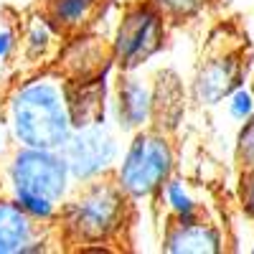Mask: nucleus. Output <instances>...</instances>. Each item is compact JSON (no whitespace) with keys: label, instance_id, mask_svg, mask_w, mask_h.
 <instances>
[{"label":"nucleus","instance_id":"1","mask_svg":"<svg viewBox=\"0 0 254 254\" xmlns=\"http://www.w3.org/2000/svg\"><path fill=\"white\" fill-rule=\"evenodd\" d=\"M5 127L20 147L59 150L74 130L71 94L59 76H36L10 94Z\"/></svg>","mask_w":254,"mask_h":254},{"label":"nucleus","instance_id":"2","mask_svg":"<svg viewBox=\"0 0 254 254\" xmlns=\"http://www.w3.org/2000/svg\"><path fill=\"white\" fill-rule=\"evenodd\" d=\"M71 173L61 150L46 147H20L8 163L10 198L20 203L33 219L54 221L66 203Z\"/></svg>","mask_w":254,"mask_h":254},{"label":"nucleus","instance_id":"3","mask_svg":"<svg viewBox=\"0 0 254 254\" xmlns=\"http://www.w3.org/2000/svg\"><path fill=\"white\" fill-rule=\"evenodd\" d=\"M127 196L117 181H110L107 176L84 183L79 193L64 203L59 221L64 234L74 242L84 244H99L112 239L125 226V208Z\"/></svg>","mask_w":254,"mask_h":254},{"label":"nucleus","instance_id":"4","mask_svg":"<svg viewBox=\"0 0 254 254\" xmlns=\"http://www.w3.org/2000/svg\"><path fill=\"white\" fill-rule=\"evenodd\" d=\"M173 173V147L160 132H137L127 147L122 163L115 171V181L130 198H145L160 193L163 183Z\"/></svg>","mask_w":254,"mask_h":254},{"label":"nucleus","instance_id":"5","mask_svg":"<svg viewBox=\"0 0 254 254\" xmlns=\"http://www.w3.org/2000/svg\"><path fill=\"white\" fill-rule=\"evenodd\" d=\"M61 155L69 165V173L76 183H89L97 178H104L117 163L120 145L115 132L107 127V122H87L76 125L69 140L64 142Z\"/></svg>","mask_w":254,"mask_h":254},{"label":"nucleus","instance_id":"6","mask_svg":"<svg viewBox=\"0 0 254 254\" xmlns=\"http://www.w3.org/2000/svg\"><path fill=\"white\" fill-rule=\"evenodd\" d=\"M163 18L165 15L153 3L127 10L112 44V56L125 71L137 69L163 46Z\"/></svg>","mask_w":254,"mask_h":254},{"label":"nucleus","instance_id":"7","mask_svg":"<svg viewBox=\"0 0 254 254\" xmlns=\"http://www.w3.org/2000/svg\"><path fill=\"white\" fill-rule=\"evenodd\" d=\"M41 221L13 198H0V254L44 252Z\"/></svg>","mask_w":254,"mask_h":254},{"label":"nucleus","instance_id":"8","mask_svg":"<svg viewBox=\"0 0 254 254\" xmlns=\"http://www.w3.org/2000/svg\"><path fill=\"white\" fill-rule=\"evenodd\" d=\"M153 94L150 87L142 84V79L132 76L130 71L120 76L117 87V120L125 130H140V127L150 120L153 112Z\"/></svg>","mask_w":254,"mask_h":254},{"label":"nucleus","instance_id":"9","mask_svg":"<svg viewBox=\"0 0 254 254\" xmlns=\"http://www.w3.org/2000/svg\"><path fill=\"white\" fill-rule=\"evenodd\" d=\"M237 87H239V64L231 56H224L214 59L198 71L193 92L201 104H219Z\"/></svg>","mask_w":254,"mask_h":254},{"label":"nucleus","instance_id":"10","mask_svg":"<svg viewBox=\"0 0 254 254\" xmlns=\"http://www.w3.org/2000/svg\"><path fill=\"white\" fill-rule=\"evenodd\" d=\"M165 252H219L221 249V234L216 231V226L203 224V219H190V221H181L176 219L171 224L165 234Z\"/></svg>","mask_w":254,"mask_h":254},{"label":"nucleus","instance_id":"11","mask_svg":"<svg viewBox=\"0 0 254 254\" xmlns=\"http://www.w3.org/2000/svg\"><path fill=\"white\" fill-rule=\"evenodd\" d=\"M102 3L104 0H49L46 18L59 33H81L102 13Z\"/></svg>","mask_w":254,"mask_h":254},{"label":"nucleus","instance_id":"12","mask_svg":"<svg viewBox=\"0 0 254 254\" xmlns=\"http://www.w3.org/2000/svg\"><path fill=\"white\" fill-rule=\"evenodd\" d=\"M160 198L165 201V208L181 221H190L201 216V208L196 203V198L190 196V190L186 188L183 181L178 178H168L160 188Z\"/></svg>","mask_w":254,"mask_h":254},{"label":"nucleus","instance_id":"13","mask_svg":"<svg viewBox=\"0 0 254 254\" xmlns=\"http://www.w3.org/2000/svg\"><path fill=\"white\" fill-rule=\"evenodd\" d=\"M26 51L33 54V56H41L54 41V26L49 18H33V23H28L26 28Z\"/></svg>","mask_w":254,"mask_h":254},{"label":"nucleus","instance_id":"14","mask_svg":"<svg viewBox=\"0 0 254 254\" xmlns=\"http://www.w3.org/2000/svg\"><path fill=\"white\" fill-rule=\"evenodd\" d=\"M226 110H229L231 120L247 122L254 115V92H249L247 87H237L226 97Z\"/></svg>","mask_w":254,"mask_h":254},{"label":"nucleus","instance_id":"15","mask_svg":"<svg viewBox=\"0 0 254 254\" xmlns=\"http://www.w3.org/2000/svg\"><path fill=\"white\" fill-rule=\"evenodd\" d=\"M150 3H153L163 15L181 18V15H190V13H196L198 8H203L206 0H150Z\"/></svg>","mask_w":254,"mask_h":254},{"label":"nucleus","instance_id":"16","mask_svg":"<svg viewBox=\"0 0 254 254\" xmlns=\"http://www.w3.org/2000/svg\"><path fill=\"white\" fill-rule=\"evenodd\" d=\"M237 155H239L242 165L254 163V115L247 122H242V130L237 137Z\"/></svg>","mask_w":254,"mask_h":254},{"label":"nucleus","instance_id":"17","mask_svg":"<svg viewBox=\"0 0 254 254\" xmlns=\"http://www.w3.org/2000/svg\"><path fill=\"white\" fill-rule=\"evenodd\" d=\"M242 206L254 219V163L244 165V173H242Z\"/></svg>","mask_w":254,"mask_h":254},{"label":"nucleus","instance_id":"18","mask_svg":"<svg viewBox=\"0 0 254 254\" xmlns=\"http://www.w3.org/2000/svg\"><path fill=\"white\" fill-rule=\"evenodd\" d=\"M13 51H15V33L10 28H0V61L10 59Z\"/></svg>","mask_w":254,"mask_h":254},{"label":"nucleus","instance_id":"19","mask_svg":"<svg viewBox=\"0 0 254 254\" xmlns=\"http://www.w3.org/2000/svg\"><path fill=\"white\" fill-rule=\"evenodd\" d=\"M8 127L5 125H0V155H3V150H5V142H8Z\"/></svg>","mask_w":254,"mask_h":254}]
</instances>
